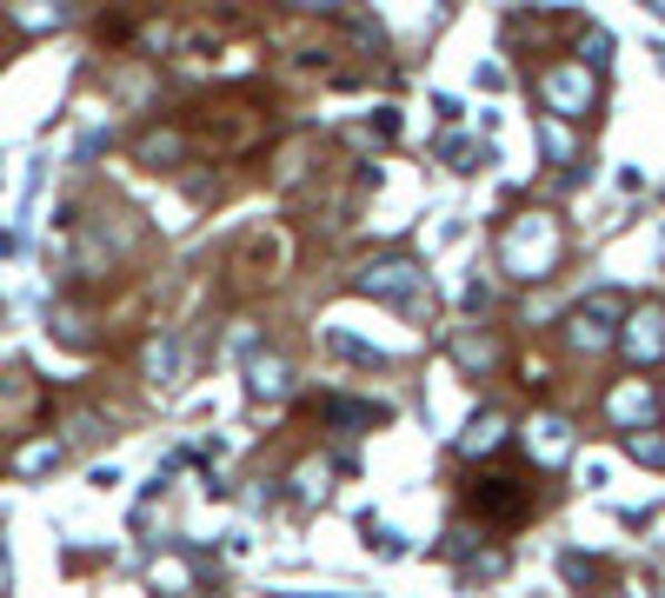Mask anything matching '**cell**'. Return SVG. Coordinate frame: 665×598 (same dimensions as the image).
I'll use <instances>...</instances> for the list:
<instances>
[{"label": "cell", "mask_w": 665, "mask_h": 598, "mask_svg": "<svg viewBox=\"0 0 665 598\" xmlns=\"http://www.w3.org/2000/svg\"><path fill=\"white\" fill-rule=\"evenodd\" d=\"M366 293H393V300H413V293H420V280H413V266H373Z\"/></svg>", "instance_id": "7a4b0ae2"}, {"label": "cell", "mask_w": 665, "mask_h": 598, "mask_svg": "<svg viewBox=\"0 0 665 598\" xmlns=\"http://www.w3.org/2000/svg\"><path fill=\"white\" fill-rule=\"evenodd\" d=\"M280 386H286V366H273V359H260V366H253V393H260V399H273Z\"/></svg>", "instance_id": "8992f818"}, {"label": "cell", "mask_w": 665, "mask_h": 598, "mask_svg": "<svg viewBox=\"0 0 665 598\" xmlns=\"http://www.w3.org/2000/svg\"><path fill=\"white\" fill-rule=\"evenodd\" d=\"M466 506L493 526H520V519H533V486L520 473H480L466 486Z\"/></svg>", "instance_id": "6da1fadb"}, {"label": "cell", "mask_w": 665, "mask_h": 598, "mask_svg": "<svg viewBox=\"0 0 665 598\" xmlns=\"http://www.w3.org/2000/svg\"><path fill=\"white\" fill-rule=\"evenodd\" d=\"M633 459H646V466H665V439H646V433H633Z\"/></svg>", "instance_id": "52a82bcc"}, {"label": "cell", "mask_w": 665, "mask_h": 598, "mask_svg": "<svg viewBox=\"0 0 665 598\" xmlns=\"http://www.w3.org/2000/svg\"><path fill=\"white\" fill-rule=\"evenodd\" d=\"M533 453H540V459H566V453H573L566 426H560V419H540V426H533Z\"/></svg>", "instance_id": "3957f363"}, {"label": "cell", "mask_w": 665, "mask_h": 598, "mask_svg": "<svg viewBox=\"0 0 665 598\" xmlns=\"http://www.w3.org/2000/svg\"><path fill=\"white\" fill-rule=\"evenodd\" d=\"M500 433H506V426H500V413H493V419L480 413V419H473V433H466V453H486V446H500Z\"/></svg>", "instance_id": "5b68a950"}, {"label": "cell", "mask_w": 665, "mask_h": 598, "mask_svg": "<svg viewBox=\"0 0 665 598\" xmlns=\"http://www.w3.org/2000/svg\"><path fill=\"white\" fill-rule=\"evenodd\" d=\"M326 419H346V426H373L380 406H353V399H326Z\"/></svg>", "instance_id": "277c9868"}]
</instances>
